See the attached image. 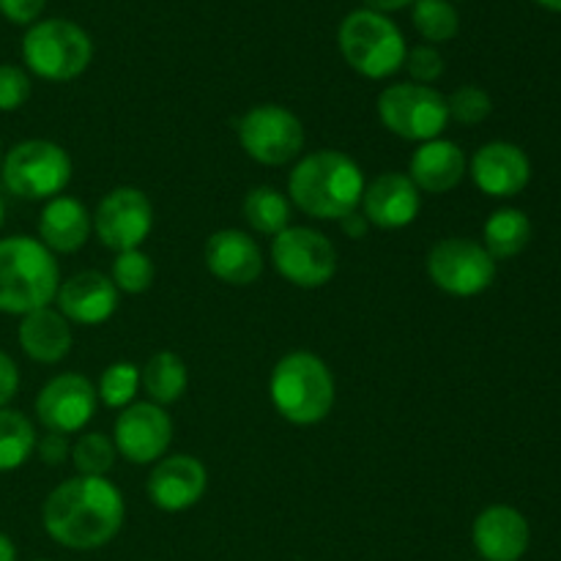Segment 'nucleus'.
Listing matches in <instances>:
<instances>
[{
    "label": "nucleus",
    "mask_w": 561,
    "mask_h": 561,
    "mask_svg": "<svg viewBox=\"0 0 561 561\" xmlns=\"http://www.w3.org/2000/svg\"><path fill=\"white\" fill-rule=\"evenodd\" d=\"M16 389H20V370H16V362L11 359L5 351H0V409L14 400Z\"/></svg>",
    "instance_id": "37"
},
{
    "label": "nucleus",
    "mask_w": 561,
    "mask_h": 561,
    "mask_svg": "<svg viewBox=\"0 0 561 561\" xmlns=\"http://www.w3.org/2000/svg\"><path fill=\"white\" fill-rule=\"evenodd\" d=\"M140 392V367L131 362H113L96 383V394L107 409H126Z\"/></svg>",
    "instance_id": "30"
},
{
    "label": "nucleus",
    "mask_w": 561,
    "mask_h": 561,
    "mask_svg": "<svg viewBox=\"0 0 561 561\" xmlns=\"http://www.w3.org/2000/svg\"><path fill=\"white\" fill-rule=\"evenodd\" d=\"M0 561H16L14 542H11V537H5L3 531H0Z\"/></svg>",
    "instance_id": "40"
},
{
    "label": "nucleus",
    "mask_w": 561,
    "mask_h": 561,
    "mask_svg": "<svg viewBox=\"0 0 561 561\" xmlns=\"http://www.w3.org/2000/svg\"><path fill=\"white\" fill-rule=\"evenodd\" d=\"M471 540L485 561H520L529 551V520L510 504H493L477 515Z\"/></svg>",
    "instance_id": "19"
},
{
    "label": "nucleus",
    "mask_w": 561,
    "mask_h": 561,
    "mask_svg": "<svg viewBox=\"0 0 561 561\" xmlns=\"http://www.w3.org/2000/svg\"><path fill=\"white\" fill-rule=\"evenodd\" d=\"M378 121L383 129L409 142H427L449 126L447 96L433 85L394 82L378 93Z\"/></svg>",
    "instance_id": "8"
},
{
    "label": "nucleus",
    "mask_w": 561,
    "mask_h": 561,
    "mask_svg": "<svg viewBox=\"0 0 561 561\" xmlns=\"http://www.w3.org/2000/svg\"><path fill=\"white\" fill-rule=\"evenodd\" d=\"M31 99V77L25 69L0 64V113H14Z\"/></svg>",
    "instance_id": "34"
},
{
    "label": "nucleus",
    "mask_w": 561,
    "mask_h": 561,
    "mask_svg": "<svg viewBox=\"0 0 561 561\" xmlns=\"http://www.w3.org/2000/svg\"><path fill=\"white\" fill-rule=\"evenodd\" d=\"M268 398L285 422L312 427L332 414L337 387L321 356L312 351H290L274 365L268 378Z\"/></svg>",
    "instance_id": "4"
},
{
    "label": "nucleus",
    "mask_w": 561,
    "mask_h": 561,
    "mask_svg": "<svg viewBox=\"0 0 561 561\" xmlns=\"http://www.w3.org/2000/svg\"><path fill=\"white\" fill-rule=\"evenodd\" d=\"M38 561H47V559H38Z\"/></svg>",
    "instance_id": "44"
},
{
    "label": "nucleus",
    "mask_w": 561,
    "mask_h": 561,
    "mask_svg": "<svg viewBox=\"0 0 561 561\" xmlns=\"http://www.w3.org/2000/svg\"><path fill=\"white\" fill-rule=\"evenodd\" d=\"M411 20L416 33L431 44L449 42L460 31V16L449 0H416Z\"/></svg>",
    "instance_id": "28"
},
{
    "label": "nucleus",
    "mask_w": 561,
    "mask_h": 561,
    "mask_svg": "<svg viewBox=\"0 0 561 561\" xmlns=\"http://www.w3.org/2000/svg\"><path fill=\"white\" fill-rule=\"evenodd\" d=\"M113 444L121 458H126L129 463H157L173 444V420L162 405L151 403V400L131 403L121 409L118 420H115Z\"/></svg>",
    "instance_id": "13"
},
{
    "label": "nucleus",
    "mask_w": 561,
    "mask_h": 561,
    "mask_svg": "<svg viewBox=\"0 0 561 561\" xmlns=\"http://www.w3.org/2000/svg\"><path fill=\"white\" fill-rule=\"evenodd\" d=\"M362 3H365V9L378 11V14H389V11H400L405 9V5H414L416 0H362Z\"/></svg>",
    "instance_id": "39"
},
{
    "label": "nucleus",
    "mask_w": 561,
    "mask_h": 561,
    "mask_svg": "<svg viewBox=\"0 0 561 561\" xmlns=\"http://www.w3.org/2000/svg\"><path fill=\"white\" fill-rule=\"evenodd\" d=\"M247 157L266 168L294 162L305 148V124L283 104H257L241 115L236 126Z\"/></svg>",
    "instance_id": "9"
},
{
    "label": "nucleus",
    "mask_w": 561,
    "mask_h": 561,
    "mask_svg": "<svg viewBox=\"0 0 561 561\" xmlns=\"http://www.w3.org/2000/svg\"><path fill=\"white\" fill-rule=\"evenodd\" d=\"M99 409L96 387L80 373H60L49 378L36 394V420L47 433H82Z\"/></svg>",
    "instance_id": "14"
},
{
    "label": "nucleus",
    "mask_w": 561,
    "mask_h": 561,
    "mask_svg": "<svg viewBox=\"0 0 561 561\" xmlns=\"http://www.w3.org/2000/svg\"><path fill=\"white\" fill-rule=\"evenodd\" d=\"M482 239V247L491 252L493 261H507L526 250L531 241V222L520 208H499L488 217Z\"/></svg>",
    "instance_id": "25"
},
{
    "label": "nucleus",
    "mask_w": 561,
    "mask_h": 561,
    "mask_svg": "<svg viewBox=\"0 0 561 561\" xmlns=\"http://www.w3.org/2000/svg\"><path fill=\"white\" fill-rule=\"evenodd\" d=\"M110 279L118 288V294L140 296L153 285V261L142 250L118 252L113 261Z\"/></svg>",
    "instance_id": "31"
},
{
    "label": "nucleus",
    "mask_w": 561,
    "mask_h": 561,
    "mask_svg": "<svg viewBox=\"0 0 561 561\" xmlns=\"http://www.w3.org/2000/svg\"><path fill=\"white\" fill-rule=\"evenodd\" d=\"M466 173H469V162H466L463 148L444 137L420 142V148L411 153L409 179L414 181L416 190L427 195H447L466 179Z\"/></svg>",
    "instance_id": "21"
},
{
    "label": "nucleus",
    "mask_w": 561,
    "mask_h": 561,
    "mask_svg": "<svg viewBox=\"0 0 561 561\" xmlns=\"http://www.w3.org/2000/svg\"><path fill=\"white\" fill-rule=\"evenodd\" d=\"M115 458H118V449H115L113 438L104 433H82L71 444V466L80 477H107L115 466Z\"/></svg>",
    "instance_id": "29"
},
{
    "label": "nucleus",
    "mask_w": 561,
    "mask_h": 561,
    "mask_svg": "<svg viewBox=\"0 0 561 561\" xmlns=\"http://www.w3.org/2000/svg\"><path fill=\"white\" fill-rule=\"evenodd\" d=\"M3 186L22 201H53L71 181V157L53 140H22L0 164Z\"/></svg>",
    "instance_id": "7"
},
{
    "label": "nucleus",
    "mask_w": 561,
    "mask_h": 561,
    "mask_svg": "<svg viewBox=\"0 0 561 561\" xmlns=\"http://www.w3.org/2000/svg\"><path fill=\"white\" fill-rule=\"evenodd\" d=\"M60 268L53 252L31 236L0 239V312L27 316L58 296Z\"/></svg>",
    "instance_id": "3"
},
{
    "label": "nucleus",
    "mask_w": 561,
    "mask_h": 561,
    "mask_svg": "<svg viewBox=\"0 0 561 561\" xmlns=\"http://www.w3.org/2000/svg\"><path fill=\"white\" fill-rule=\"evenodd\" d=\"M422 208V192L416 190L409 173H378L362 195V214L370 225L381 230L409 228Z\"/></svg>",
    "instance_id": "18"
},
{
    "label": "nucleus",
    "mask_w": 561,
    "mask_h": 561,
    "mask_svg": "<svg viewBox=\"0 0 561 561\" xmlns=\"http://www.w3.org/2000/svg\"><path fill=\"white\" fill-rule=\"evenodd\" d=\"M16 340H20L22 354L38 365H58L75 345L71 323L53 307H42V310L22 316Z\"/></svg>",
    "instance_id": "23"
},
{
    "label": "nucleus",
    "mask_w": 561,
    "mask_h": 561,
    "mask_svg": "<svg viewBox=\"0 0 561 561\" xmlns=\"http://www.w3.org/2000/svg\"><path fill=\"white\" fill-rule=\"evenodd\" d=\"M3 222H5V203L3 197H0V228H3Z\"/></svg>",
    "instance_id": "42"
},
{
    "label": "nucleus",
    "mask_w": 561,
    "mask_h": 561,
    "mask_svg": "<svg viewBox=\"0 0 561 561\" xmlns=\"http://www.w3.org/2000/svg\"><path fill=\"white\" fill-rule=\"evenodd\" d=\"M469 175L477 190L488 197H515L526 190L531 179V162L524 148L515 142H485L471 157Z\"/></svg>",
    "instance_id": "16"
},
{
    "label": "nucleus",
    "mask_w": 561,
    "mask_h": 561,
    "mask_svg": "<svg viewBox=\"0 0 561 561\" xmlns=\"http://www.w3.org/2000/svg\"><path fill=\"white\" fill-rule=\"evenodd\" d=\"M537 3H540L542 9H548V11H559V14H561V0H537Z\"/></svg>",
    "instance_id": "41"
},
{
    "label": "nucleus",
    "mask_w": 561,
    "mask_h": 561,
    "mask_svg": "<svg viewBox=\"0 0 561 561\" xmlns=\"http://www.w3.org/2000/svg\"><path fill=\"white\" fill-rule=\"evenodd\" d=\"M403 69L411 75V82L420 85H433L444 75V55L433 44H420L405 53Z\"/></svg>",
    "instance_id": "33"
},
{
    "label": "nucleus",
    "mask_w": 561,
    "mask_h": 561,
    "mask_svg": "<svg viewBox=\"0 0 561 561\" xmlns=\"http://www.w3.org/2000/svg\"><path fill=\"white\" fill-rule=\"evenodd\" d=\"M36 427L22 411L0 409V471H14L36 453Z\"/></svg>",
    "instance_id": "27"
},
{
    "label": "nucleus",
    "mask_w": 561,
    "mask_h": 561,
    "mask_svg": "<svg viewBox=\"0 0 561 561\" xmlns=\"http://www.w3.org/2000/svg\"><path fill=\"white\" fill-rule=\"evenodd\" d=\"M425 268L438 290L458 299L485 294L496 279V261L491 252L466 236H453L433 244L425 257Z\"/></svg>",
    "instance_id": "10"
},
{
    "label": "nucleus",
    "mask_w": 561,
    "mask_h": 561,
    "mask_svg": "<svg viewBox=\"0 0 561 561\" xmlns=\"http://www.w3.org/2000/svg\"><path fill=\"white\" fill-rule=\"evenodd\" d=\"M203 257H206V268L219 283L239 285V288L255 283L266 266L257 241L236 228H225L208 236Z\"/></svg>",
    "instance_id": "20"
},
{
    "label": "nucleus",
    "mask_w": 561,
    "mask_h": 561,
    "mask_svg": "<svg viewBox=\"0 0 561 561\" xmlns=\"http://www.w3.org/2000/svg\"><path fill=\"white\" fill-rule=\"evenodd\" d=\"M340 228H343L345 239H365L367 228H370V222L365 219V214L362 211H354L348 214V217L340 219Z\"/></svg>",
    "instance_id": "38"
},
{
    "label": "nucleus",
    "mask_w": 561,
    "mask_h": 561,
    "mask_svg": "<svg viewBox=\"0 0 561 561\" xmlns=\"http://www.w3.org/2000/svg\"><path fill=\"white\" fill-rule=\"evenodd\" d=\"M22 58L36 77L49 82L77 80L93 60V42L77 22L42 20L27 27Z\"/></svg>",
    "instance_id": "6"
},
{
    "label": "nucleus",
    "mask_w": 561,
    "mask_h": 561,
    "mask_svg": "<svg viewBox=\"0 0 561 561\" xmlns=\"http://www.w3.org/2000/svg\"><path fill=\"white\" fill-rule=\"evenodd\" d=\"M93 217L77 197L58 195L38 214V241L53 255H75L88 244Z\"/></svg>",
    "instance_id": "22"
},
{
    "label": "nucleus",
    "mask_w": 561,
    "mask_h": 561,
    "mask_svg": "<svg viewBox=\"0 0 561 561\" xmlns=\"http://www.w3.org/2000/svg\"><path fill=\"white\" fill-rule=\"evenodd\" d=\"M449 121H458L463 126H477L493 113V99L480 85H460L458 91L447 96Z\"/></svg>",
    "instance_id": "32"
},
{
    "label": "nucleus",
    "mask_w": 561,
    "mask_h": 561,
    "mask_svg": "<svg viewBox=\"0 0 561 561\" xmlns=\"http://www.w3.org/2000/svg\"><path fill=\"white\" fill-rule=\"evenodd\" d=\"M337 47L345 64L367 80H387L405 64V36L389 14L356 9L340 22Z\"/></svg>",
    "instance_id": "5"
},
{
    "label": "nucleus",
    "mask_w": 561,
    "mask_h": 561,
    "mask_svg": "<svg viewBox=\"0 0 561 561\" xmlns=\"http://www.w3.org/2000/svg\"><path fill=\"white\" fill-rule=\"evenodd\" d=\"M244 219L255 233L274 239L290 228V201L274 186H255L244 197Z\"/></svg>",
    "instance_id": "26"
},
{
    "label": "nucleus",
    "mask_w": 561,
    "mask_h": 561,
    "mask_svg": "<svg viewBox=\"0 0 561 561\" xmlns=\"http://www.w3.org/2000/svg\"><path fill=\"white\" fill-rule=\"evenodd\" d=\"M0 164H3V153H0Z\"/></svg>",
    "instance_id": "43"
},
{
    "label": "nucleus",
    "mask_w": 561,
    "mask_h": 561,
    "mask_svg": "<svg viewBox=\"0 0 561 561\" xmlns=\"http://www.w3.org/2000/svg\"><path fill=\"white\" fill-rule=\"evenodd\" d=\"M47 0H0V14L14 25H33L42 16Z\"/></svg>",
    "instance_id": "35"
},
{
    "label": "nucleus",
    "mask_w": 561,
    "mask_h": 561,
    "mask_svg": "<svg viewBox=\"0 0 561 561\" xmlns=\"http://www.w3.org/2000/svg\"><path fill=\"white\" fill-rule=\"evenodd\" d=\"M118 288L113 279L102 272H77L69 279H64L55 296L58 312L69 323L77 327H99V323L110 321L118 310Z\"/></svg>",
    "instance_id": "17"
},
{
    "label": "nucleus",
    "mask_w": 561,
    "mask_h": 561,
    "mask_svg": "<svg viewBox=\"0 0 561 561\" xmlns=\"http://www.w3.org/2000/svg\"><path fill=\"white\" fill-rule=\"evenodd\" d=\"M272 266L296 288H323L337 274V247L316 228H285L272 239Z\"/></svg>",
    "instance_id": "11"
},
{
    "label": "nucleus",
    "mask_w": 561,
    "mask_h": 561,
    "mask_svg": "<svg viewBox=\"0 0 561 561\" xmlns=\"http://www.w3.org/2000/svg\"><path fill=\"white\" fill-rule=\"evenodd\" d=\"M208 488V471L192 455H164L148 474L146 491L162 513H184L195 507Z\"/></svg>",
    "instance_id": "15"
},
{
    "label": "nucleus",
    "mask_w": 561,
    "mask_h": 561,
    "mask_svg": "<svg viewBox=\"0 0 561 561\" xmlns=\"http://www.w3.org/2000/svg\"><path fill=\"white\" fill-rule=\"evenodd\" d=\"M38 458L47 466H64L71 458V444L69 436H60V433H47L42 442H36Z\"/></svg>",
    "instance_id": "36"
},
{
    "label": "nucleus",
    "mask_w": 561,
    "mask_h": 561,
    "mask_svg": "<svg viewBox=\"0 0 561 561\" xmlns=\"http://www.w3.org/2000/svg\"><path fill=\"white\" fill-rule=\"evenodd\" d=\"M126 518V502L104 477H71L49 491L42 507V524L49 540L69 551H96L118 537Z\"/></svg>",
    "instance_id": "1"
},
{
    "label": "nucleus",
    "mask_w": 561,
    "mask_h": 561,
    "mask_svg": "<svg viewBox=\"0 0 561 561\" xmlns=\"http://www.w3.org/2000/svg\"><path fill=\"white\" fill-rule=\"evenodd\" d=\"M365 173L343 151L323 148L296 162L288 179L290 203L312 219L340 222L348 214L359 211L365 195Z\"/></svg>",
    "instance_id": "2"
},
{
    "label": "nucleus",
    "mask_w": 561,
    "mask_h": 561,
    "mask_svg": "<svg viewBox=\"0 0 561 561\" xmlns=\"http://www.w3.org/2000/svg\"><path fill=\"white\" fill-rule=\"evenodd\" d=\"M140 387L148 392V400L162 405V409L181 400L190 387V373H186L184 359L173 351L153 354L140 370Z\"/></svg>",
    "instance_id": "24"
},
{
    "label": "nucleus",
    "mask_w": 561,
    "mask_h": 561,
    "mask_svg": "<svg viewBox=\"0 0 561 561\" xmlns=\"http://www.w3.org/2000/svg\"><path fill=\"white\" fill-rule=\"evenodd\" d=\"M93 217V233L102 247L118 252L140 250L153 228V206L137 186H115L99 201Z\"/></svg>",
    "instance_id": "12"
}]
</instances>
